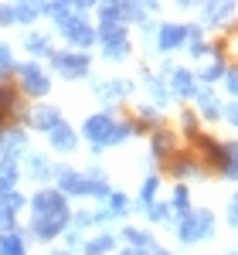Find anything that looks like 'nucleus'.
Segmentation results:
<instances>
[{
    "mask_svg": "<svg viewBox=\"0 0 238 255\" xmlns=\"http://www.w3.org/2000/svg\"><path fill=\"white\" fill-rule=\"evenodd\" d=\"M129 133H133V123H116L109 113H96V116L85 119V126H82V136L89 139L96 150L116 146V143H122Z\"/></svg>",
    "mask_w": 238,
    "mask_h": 255,
    "instance_id": "1",
    "label": "nucleus"
},
{
    "mask_svg": "<svg viewBox=\"0 0 238 255\" xmlns=\"http://www.w3.org/2000/svg\"><path fill=\"white\" fill-rule=\"evenodd\" d=\"M55 177H58V187H61V194H96V197H106L113 194L109 191V180L99 174V170H92V174H79V170H72V167H58L55 170Z\"/></svg>",
    "mask_w": 238,
    "mask_h": 255,
    "instance_id": "2",
    "label": "nucleus"
},
{
    "mask_svg": "<svg viewBox=\"0 0 238 255\" xmlns=\"http://www.w3.org/2000/svg\"><path fill=\"white\" fill-rule=\"evenodd\" d=\"M211 232H215V215L211 211H191L187 218H180L177 225V235L184 245H198L204 238H211Z\"/></svg>",
    "mask_w": 238,
    "mask_h": 255,
    "instance_id": "3",
    "label": "nucleus"
},
{
    "mask_svg": "<svg viewBox=\"0 0 238 255\" xmlns=\"http://www.w3.org/2000/svg\"><path fill=\"white\" fill-rule=\"evenodd\" d=\"M31 211H34V218H72L65 194H61V191H55V187L38 191V194H34V201H31Z\"/></svg>",
    "mask_w": 238,
    "mask_h": 255,
    "instance_id": "4",
    "label": "nucleus"
},
{
    "mask_svg": "<svg viewBox=\"0 0 238 255\" xmlns=\"http://www.w3.org/2000/svg\"><path fill=\"white\" fill-rule=\"evenodd\" d=\"M96 38L102 41V58L122 61L129 55V34H126V27H99Z\"/></svg>",
    "mask_w": 238,
    "mask_h": 255,
    "instance_id": "5",
    "label": "nucleus"
},
{
    "mask_svg": "<svg viewBox=\"0 0 238 255\" xmlns=\"http://www.w3.org/2000/svg\"><path fill=\"white\" fill-rule=\"evenodd\" d=\"M51 65L58 68L65 79H85L92 61H89L85 51H55V55H51Z\"/></svg>",
    "mask_w": 238,
    "mask_h": 255,
    "instance_id": "6",
    "label": "nucleus"
},
{
    "mask_svg": "<svg viewBox=\"0 0 238 255\" xmlns=\"http://www.w3.org/2000/svg\"><path fill=\"white\" fill-rule=\"evenodd\" d=\"M17 85L27 92V96H48L51 79L44 75V68H41V65L27 61V65H17Z\"/></svg>",
    "mask_w": 238,
    "mask_h": 255,
    "instance_id": "7",
    "label": "nucleus"
},
{
    "mask_svg": "<svg viewBox=\"0 0 238 255\" xmlns=\"http://www.w3.org/2000/svg\"><path fill=\"white\" fill-rule=\"evenodd\" d=\"M58 31L65 34V38H68V44H75L79 51H85V48L96 41V31H92V24H89V20H82V17H68V20H65V24L58 27Z\"/></svg>",
    "mask_w": 238,
    "mask_h": 255,
    "instance_id": "8",
    "label": "nucleus"
},
{
    "mask_svg": "<svg viewBox=\"0 0 238 255\" xmlns=\"http://www.w3.org/2000/svg\"><path fill=\"white\" fill-rule=\"evenodd\" d=\"M72 218H34L31 215V235H38L41 242H51L55 235H61L68 228Z\"/></svg>",
    "mask_w": 238,
    "mask_h": 255,
    "instance_id": "9",
    "label": "nucleus"
},
{
    "mask_svg": "<svg viewBox=\"0 0 238 255\" xmlns=\"http://www.w3.org/2000/svg\"><path fill=\"white\" fill-rule=\"evenodd\" d=\"M48 143H51L58 153H72V150L79 146V133H75L68 123H58V126L48 133Z\"/></svg>",
    "mask_w": 238,
    "mask_h": 255,
    "instance_id": "10",
    "label": "nucleus"
},
{
    "mask_svg": "<svg viewBox=\"0 0 238 255\" xmlns=\"http://www.w3.org/2000/svg\"><path fill=\"white\" fill-rule=\"evenodd\" d=\"M170 92L177 99H191V96H198V82H194V75L187 68H170Z\"/></svg>",
    "mask_w": 238,
    "mask_h": 255,
    "instance_id": "11",
    "label": "nucleus"
},
{
    "mask_svg": "<svg viewBox=\"0 0 238 255\" xmlns=\"http://www.w3.org/2000/svg\"><path fill=\"white\" fill-rule=\"evenodd\" d=\"M184 41H187V27H180V24H160V34H157L160 51H174Z\"/></svg>",
    "mask_w": 238,
    "mask_h": 255,
    "instance_id": "12",
    "label": "nucleus"
},
{
    "mask_svg": "<svg viewBox=\"0 0 238 255\" xmlns=\"http://www.w3.org/2000/svg\"><path fill=\"white\" fill-rule=\"evenodd\" d=\"M31 123L38 126L41 133H51V129L58 126V123H65V119H61V109H58V106H41L38 113L31 116Z\"/></svg>",
    "mask_w": 238,
    "mask_h": 255,
    "instance_id": "13",
    "label": "nucleus"
},
{
    "mask_svg": "<svg viewBox=\"0 0 238 255\" xmlns=\"http://www.w3.org/2000/svg\"><path fill=\"white\" fill-rule=\"evenodd\" d=\"M0 255H27V238L20 232H0Z\"/></svg>",
    "mask_w": 238,
    "mask_h": 255,
    "instance_id": "14",
    "label": "nucleus"
},
{
    "mask_svg": "<svg viewBox=\"0 0 238 255\" xmlns=\"http://www.w3.org/2000/svg\"><path fill=\"white\" fill-rule=\"evenodd\" d=\"M126 92H129V85H126V82H113V79H109V82H99V85H96V96H99L106 106H113V102L122 99Z\"/></svg>",
    "mask_w": 238,
    "mask_h": 255,
    "instance_id": "15",
    "label": "nucleus"
},
{
    "mask_svg": "<svg viewBox=\"0 0 238 255\" xmlns=\"http://www.w3.org/2000/svg\"><path fill=\"white\" fill-rule=\"evenodd\" d=\"M113 249H116V235H109V232L89 238V242L82 245V252H85V255H106V252H113Z\"/></svg>",
    "mask_w": 238,
    "mask_h": 255,
    "instance_id": "16",
    "label": "nucleus"
},
{
    "mask_svg": "<svg viewBox=\"0 0 238 255\" xmlns=\"http://www.w3.org/2000/svg\"><path fill=\"white\" fill-rule=\"evenodd\" d=\"M24 48H27L31 55H38V58H41V55H48V58H51V51H55V48H51V38H48V34H38V31L24 38Z\"/></svg>",
    "mask_w": 238,
    "mask_h": 255,
    "instance_id": "17",
    "label": "nucleus"
},
{
    "mask_svg": "<svg viewBox=\"0 0 238 255\" xmlns=\"http://www.w3.org/2000/svg\"><path fill=\"white\" fill-rule=\"evenodd\" d=\"M27 174L34 177V180H51V174H55V167H51V160H44V157H34L27 160Z\"/></svg>",
    "mask_w": 238,
    "mask_h": 255,
    "instance_id": "18",
    "label": "nucleus"
},
{
    "mask_svg": "<svg viewBox=\"0 0 238 255\" xmlns=\"http://www.w3.org/2000/svg\"><path fill=\"white\" fill-rule=\"evenodd\" d=\"M122 242H129V249H136V252L153 249V238L146 235V232H139V228H126V232H122Z\"/></svg>",
    "mask_w": 238,
    "mask_h": 255,
    "instance_id": "19",
    "label": "nucleus"
},
{
    "mask_svg": "<svg viewBox=\"0 0 238 255\" xmlns=\"http://www.w3.org/2000/svg\"><path fill=\"white\" fill-rule=\"evenodd\" d=\"M10 14H14V24H31L41 14V7L38 3H10Z\"/></svg>",
    "mask_w": 238,
    "mask_h": 255,
    "instance_id": "20",
    "label": "nucleus"
},
{
    "mask_svg": "<svg viewBox=\"0 0 238 255\" xmlns=\"http://www.w3.org/2000/svg\"><path fill=\"white\" fill-rule=\"evenodd\" d=\"M170 153H174V136H170V133H163V129H157V133H153V157L167 160Z\"/></svg>",
    "mask_w": 238,
    "mask_h": 255,
    "instance_id": "21",
    "label": "nucleus"
},
{
    "mask_svg": "<svg viewBox=\"0 0 238 255\" xmlns=\"http://www.w3.org/2000/svg\"><path fill=\"white\" fill-rule=\"evenodd\" d=\"M232 10H235L232 3H208V7H204V24H218V20H225Z\"/></svg>",
    "mask_w": 238,
    "mask_h": 255,
    "instance_id": "22",
    "label": "nucleus"
},
{
    "mask_svg": "<svg viewBox=\"0 0 238 255\" xmlns=\"http://www.w3.org/2000/svg\"><path fill=\"white\" fill-rule=\"evenodd\" d=\"M20 150H27V136H24V133H10V139H3V153H0V157H14L17 160Z\"/></svg>",
    "mask_w": 238,
    "mask_h": 255,
    "instance_id": "23",
    "label": "nucleus"
},
{
    "mask_svg": "<svg viewBox=\"0 0 238 255\" xmlns=\"http://www.w3.org/2000/svg\"><path fill=\"white\" fill-rule=\"evenodd\" d=\"M198 102H201V113H204L208 119H218L221 116V102L211 96V92H198Z\"/></svg>",
    "mask_w": 238,
    "mask_h": 255,
    "instance_id": "24",
    "label": "nucleus"
},
{
    "mask_svg": "<svg viewBox=\"0 0 238 255\" xmlns=\"http://www.w3.org/2000/svg\"><path fill=\"white\" fill-rule=\"evenodd\" d=\"M129 211V197L126 194H109V208H106V215L109 218H126Z\"/></svg>",
    "mask_w": 238,
    "mask_h": 255,
    "instance_id": "25",
    "label": "nucleus"
},
{
    "mask_svg": "<svg viewBox=\"0 0 238 255\" xmlns=\"http://www.w3.org/2000/svg\"><path fill=\"white\" fill-rule=\"evenodd\" d=\"M170 211H180L184 218L191 215V194H187V187H174V201H170Z\"/></svg>",
    "mask_w": 238,
    "mask_h": 255,
    "instance_id": "26",
    "label": "nucleus"
},
{
    "mask_svg": "<svg viewBox=\"0 0 238 255\" xmlns=\"http://www.w3.org/2000/svg\"><path fill=\"white\" fill-rule=\"evenodd\" d=\"M20 177V167L14 157H0V180H10V184H17Z\"/></svg>",
    "mask_w": 238,
    "mask_h": 255,
    "instance_id": "27",
    "label": "nucleus"
},
{
    "mask_svg": "<svg viewBox=\"0 0 238 255\" xmlns=\"http://www.w3.org/2000/svg\"><path fill=\"white\" fill-rule=\"evenodd\" d=\"M157 187H160V180H157L153 174L143 180V191H139V204H143V208H150V204H153V197H157Z\"/></svg>",
    "mask_w": 238,
    "mask_h": 255,
    "instance_id": "28",
    "label": "nucleus"
},
{
    "mask_svg": "<svg viewBox=\"0 0 238 255\" xmlns=\"http://www.w3.org/2000/svg\"><path fill=\"white\" fill-rule=\"evenodd\" d=\"M106 211H79V215H75V225H79V232L82 228H89V225H99V221H106Z\"/></svg>",
    "mask_w": 238,
    "mask_h": 255,
    "instance_id": "29",
    "label": "nucleus"
},
{
    "mask_svg": "<svg viewBox=\"0 0 238 255\" xmlns=\"http://www.w3.org/2000/svg\"><path fill=\"white\" fill-rule=\"evenodd\" d=\"M225 157H228L225 174H228V177H238V143H228V146H225Z\"/></svg>",
    "mask_w": 238,
    "mask_h": 255,
    "instance_id": "30",
    "label": "nucleus"
},
{
    "mask_svg": "<svg viewBox=\"0 0 238 255\" xmlns=\"http://www.w3.org/2000/svg\"><path fill=\"white\" fill-rule=\"evenodd\" d=\"M20 208H24V194H17V191H14V194H7L3 201H0V211H7V215H17Z\"/></svg>",
    "mask_w": 238,
    "mask_h": 255,
    "instance_id": "31",
    "label": "nucleus"
},
{
    "mask_svg": "<svg viewBox=\"0 0 238 255\" xmlns=\"http://www.w3.org/2000/svg\"><path fill=\"white\" fill-rule=\"evenodd\" d=\"M146 211H150V221H160V225L170 221V204H150Z\"/></svg>",
    "mask_w": 238,
    "mask_h": 255,
    "instance_id": "32",
    "label": "nucleus"
},
{
    "mask_svg": "<svg viewBox=\"0 0 238 255\" xmlns=\"http://www.w3.org/2000/svg\"><path fill=\"white\" fill-rule=\"evenodd\" d=\"M174 174L177 177H201V170H198V163H191V160H177L174 163Z\"/></svg>",
    "mask_w": 238,
    "mask_h": 255,
    "instance_id": "33",
    "label": "nucleus"
},
{
    "mask_svg": "<svg viewBox=\"0 0 238 255\" xmlns=\"http://www.w3.org/2000/svg\"><path fill=\"white\" fill-rule=\"evenodd\" d=\"M201 79H204V82H218V79H225V65H221V61H211V65L201 72Z\"/></svg>",
    "mask_w": 238,
    "mask_h": 255,
    "instance_id": "34",
    "label": "nucleus"
},
{
    "mask_svg": "<svg viewBox=\"0 0 238 255\" xmlns=\"http://www.w3.org/2000/svg\"><path fill=\"white\" fill-rule=\"evenodd\" d=\"M14 68V58H10V48L7 44H0V75H7Z\"/></svg>",
    "mask_w": 238,
    "mask_h": 255,
    "instance_id": "35",
    "label": "nucleus"
},
{
    "mask_svg": "<svg viewBox=\"0 0 238 255\" xmlns=\"http://www.w3.org/2000/svg\"><path fill=\"white\" fill-rule=\"evenodd\" d=\"M146 85H150V92H153V99H157L160 106H163V102H167V89H163V85H160L157 79H146Z\"/></svg>",
    "mask_w": 238,
    "mask_h": 255,
    "instance_id": "36",
    "label": "nucleus"
},
{
    "mask_svg": "<svg viewBox=\"0 0 238 255\" xmlns=\"http://www.w3.org/2000/svg\"><path fill=\"white\" fill-rule=\"evenodd\" d=\"M225 85H228V92L238 99V68H232V72H225Z\"/></svg>",
    "mask_w": 238,
    "mask_h": 255,
    "instance_id": "37",
    "label": "nucleus"
},
{
    "mask_svg": "<svg viewBox=\"0 0 238 255\" xmlns=\"http://www.w3.org/2000/svg\"><path fill=\"white\" fill-rule=\"evenodd\" d=\"M228 225H235V228H238V194L232 197V204H228Z\"/></svg>",
    "mask_w": 238,
    "mask_h": 255,
    "instance_id": "38",
    "label": "nucleus"
},
{
    "mask_svg": "<svg viewBox=\"0 0 238 255\" xmlns=\"http://www.w3.org/2000/svg\"><path fill=\"white\" fill-rule=\"evenodd\" d=\"M225 119H228L232 126H238V102H232V106H225Z\"/></svg>",
    "mask_w": 238,
    "mask_h": 255,
    "instance_id": "39",
    "label": "nucleus"
},
{
    "mask_svg": "<svg viewBox=\"0 0 238 255\" xmlns=\"http://www.w3.org/2000/svg\"><path fill=\"white\" fill-rule=\"evenodd\" d=\"M0 24H14V14H10V7H0Z\"/></svg>",
    "mask_w": 238,
    "mask_h": 255,
    "instance_id": "40",
    "label": "nucleus"
},
{
    "mask_svg": "<svg viewBox=\"0 0 238 255\" xmlns=\"http://www.w3.org/2000/svg\"><path fill=\"white\" fill-rule=\"evenodd\" d=\"M139 119H143V123H153V119H157V109H139Z\"/></svg>",
    "mask_w": 238,
    "mask_h": 255,
    "instance_id": "41",
    "label": "nucleus"
},
{
    "mask_svg": "<svg viewBox=\"0 0 238 255\" xmlns=\"http://www.w3.org/2000/svg\"><path fill=\"white\" fill-rule=\"evenodd\" d=\"M79 242H82V232H79V228H75V232H68V245H72V249H79Z\"/></svg>",
    "mask_w": 238,
    "mask_h": 255,
    "instance_id": "42",
    "label": "nucleus"
},
{
    "mask_svg": "<svg viewBox=\"0 0 238 255\" xmlns=\"http://www.w3.org/2000/svg\"><path fill=\"white\" fill-rule=\"evenodd\" d=\"M146 255H167V252H163V249H157V245H153V249H146Z\"/></svg>",
    "mask_w": 238,
    "mask_h": 255,
    "instance_id": "43",
    "label": "nucleus"
},
{
    "mask_svg": "<svg viewBox=\"0 0 238 255\" xmlns=\"http://www.w3.org/2000/svg\"><path fill=\"white\" fill-rule=\"evenodd\" d=\"M119 255H146V252H136V249H126V252H119Z\"/></svg>",
    "mask_w": 238,
    "mask_h": 255,
    "instance_id": "44",
    "label": "nucleus"
},
{
    "mask_svg": "<svg viewBox=\"0 0 238 255\" xmlns=\"http://www.w3.org/2000/svg\"><path fill=\"white\" fill-rule=\"evenodd\" d=\"M51 255H72V252H51Z\"/></svg>",
    "mask_w": 238,
    "mask_h": 255,
    "instance_id": "45",
    "label": "nucleus"
},
{
    "mask_svg": "<svg viewBox=\"0 0 238 255\" xmlns=\"http://www.w3.org/2000/svg\"><path fill=\"white\" fill-rule=\"evenodd\" d=\"M228 255H238V252H228Z\"/></svg>",
    "mask_w": 238,
    "mask_h": 255,
    "instance_id": "46",
    "label": "nucleus"
}]
</instances>
